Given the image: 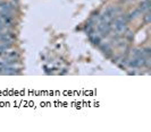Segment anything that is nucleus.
<instances>
[{"mask_svg": "<svg viewBox=\"0 0 151 132\" xmlns=\"http://www.w3.org/2000/svg\"><path fill=\"white\" fill-rule=\"evenodd\" d=\"M115 29L117 31V32H125L126 31V25H125V23L122 22V21H117V22L115 23Z\"/></svg>", "mask_w": 151, "mask_h": 132, "instance_id": "f257e3e1", "label": "nucleus"}, {"mask_svg": "<svg viewBox=\"0 0 151 132\" xmlns=\"http://www.w3.org/2000/svg\"><path fill=\"white\" fill-rule=\"evenodd\" d=\"M91 41L93 42L94 44H99L100 43V37L97 36V35H94V36H91Z\"/></svg>", "mask_w": 151, "mask_h": 132, "instance_id": "f03ea898", "label": "nucleus"}, {"mask_svg": "<svg viewBox=\"0 0 151 132\" xmlns=\"http://www.w3.org/2000/svg\"><path fill=\"white\" fill-rule=\"evenodd\" d=\"M101 49H102V50H104V51H109V46H108V45H105V44H102V45H101Z\"/></svg>", "mask_w": 151, "mask_h": 132, "instance_id": "7ed1b4c3", "label": "nucleus"}, {"mask_svg": "<svg viewBox=\"0 0 151 132\" xmlns=\"http://www.w3.org/2000/svg\"><path fill=\"white\" fill-rule=\"evenodd\" d=\"M2 28H4V23H2V21H1V18H0V32L2 31Z\"/></svg>", "mask_w": 151, "mask_h": 132, "instance_id": "20e7f679", "label": "nucleus"}]
</instances>
